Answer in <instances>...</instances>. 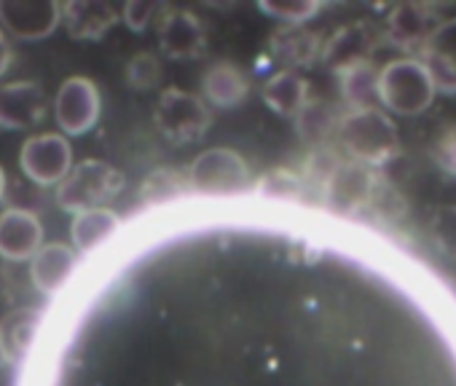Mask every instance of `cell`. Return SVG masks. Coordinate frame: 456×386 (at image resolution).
<instances>
[{"mask_svg":"<svg viewBox=\"0 0 456 386\" xmlns=\"http://www.w3.org/2000/svg\"><path fill=\"white\" fill-rule=\"evenodd\" d=\"M336 137L341 148L352 156V161L365 164L370 169L389 164L400 153V134L395 121L373 108V110H346L338 118Z\"/></svg>","mask_w":456,"mask_h":386,"instance_id":"cell-1","label":"cell"},{"mask_svg":"<svg viewBox=\"0 0 456 386\" xmlns=\"http://www.w3.org/2000/svg\"><path fill=\"white\" fill-rule=\"evenodd\" d=\"M124 185L126 177L118 166L100 158H86L76 164L68 172V177L57 185V205L73 215L84 210H97L100 205L116 199Z\"/></svg>","mask_w":456,"mask_h":386,"instance_id":"cell-2","label":"cell"},{"mask_svg":"<svg viewBox=\"0 0 456 386\" xmlns=\"http://www.w3.org/2000/svg\"><path fill=\"white\" fill-rule=\"evenodd\" d=\"M435 94V84L419 60H392L379 70V102L397 116L424 113Z\"/></svg>","mask_w":456,"mask_h":386,"instance_id":"cell-3","label":"cell"},{"mask_svg":"<svg viewBox=\"0 0 456 386\" xmlns=\"http://www.w3.org/2000/svg\"><path fill=\"white\" fill-rule=\"evenodd\" d=\"M188 190L199 197H237L253 182L248 161L232 148H209L199 153L185 172Z\"/></svg>","mask_w":456,"mask_h":386,"instance_id":"cell-4","label":"cell"},{"mask_svg":"<svg viewBox=\"0 0 456 386\" xmlns=\"http://www.w3.org/2000/svg\"><path fill=\"white\" fill-rule=\"evenodd\" d=\"M153 121H156V129L169 142L185 145V142H196L207 134V129L212 124V110L199 94L172 86L159 94Z\"/></svg>","mask_w":456,"mask_h":386,"instance_id":"cell-5","label":"cell"},{"mask_svg":"<svg viewBox=\"0 0 456 386\" xmlns=\"http://www.w3.org/2000/svg\"><path fill=\"white\" fill-rule=\"evenodd\" d=\"M376 182H379L376 169L349 158L336 166V172L328 177V182L322 185L320 193H322V202L330 213L352 218L368 207L373 190H376Z\"/></svg>","mask_w":456,"mask_h":386,"instance_id":"cell-6","label":"cell"},{"mask_svg":"<svg viewBox=\"0 0 456 386\" xmlns=\"http://www.w3.org/2000/svg\"><path fill=\"white\" fill-rule=\"evenodd\" d=\"M20 166L36 185H60L73 169V148L60 132L36 134L25 140L20 150Z\"/></svg>","mask_w":456,"mask_h":386,"instance_id":"cell-7","label":"cell"},{"mask_svg":"<svg viewBox=\"0 0 456 386\" xmlns=\"http://www.w3.org/2000/svg\"><path fill=\"white\" fill-rule=\"evenodd\" d=\"M100 108H102V100H100L94 81L84 76L68 78L54 97V118H57V126L62 129L60 134L65 137L86 134L97 124Z\"/></svg>","mask_w":456,"mask_h":386,"instance_id":"cell-8","label":"cell"},{"mask_svg":"<svg viewBox=\"0 0 456 386\" xmlns=\"http://www.w3.org/2000/svg\"><path fill=\"white\" fill-rule=\"evenodd\" d=\"M0 25L20 41H44L60 28L57 0H0Z\"/></svg>","mask_w":456,"mask_h":386,"instance_id":"cell-9","label":"cell"},{"mask_svg":"<svg viewBox=\"0 0 456 386\" xmlns=\"http://www.w3.org/2000/svg\"><path fill=\"white\" fill-rule=\"evenodd\" d=\"M381 33L368 25V22H352L344 25L341 30H336L320 52V60L325 68H330L333 73H344L354 65H365L370 62L373 52L379 49Z\"/></svg>","mask_w":456,"mask_h":386,"instance_id":"cell-10","label":"cell"},{"mask_svg":"<svg viewBox=\"0 0 456 386\" xmlns=\"http://www.w3.org/2000/svg\"><path fill=\"white\" fill-rule=\"evenodd\" d=\"M49 113V97L36 81H14L0 86V129H36Z\"/></svg>","mask_w":456,"mask_h":386,"instance_id":"cell-11","label":"cell"},{"mask_svg":"<svg viewBox=\"0 0 456 386\" xmlns=\"http://www.w3.org/2000/svg\"><path fill=\"white\" fill-rule=\"evenodd\" d=\"M159 46L169 60H193L204 54L207 33L196 14L167 9L159 20Z\"/></svg>","mask_w":456,"mask_h":386,"instance_id":"cell-12","label":"cell"},{"mask_svg":"<svg viewBox=\"0 0 456 386\" xmlns=\"http://www.w3.org/2000/svg\"><path fill=\"white\" fill-rule=\"evenodd\" d=\"M419 52L435 92L456 94V20H443Z\"/></svg>","mask_w":456,"mask_h":386,"instance_id":"cell-13","label":"cell"},{"mask_svg":"<svg viewBox=\"0 0 456 386\" xmlns=\"http://www.w3.org/2000/svg\"><path fill=\"white\" fill-rule=\"evenodd\" d=\"M44 247V226L38 215L22 207H12L0 215V258L22 263Z\"/></svg>","mask_w":456,"mask_h":386,"instance_id":"cell-14","label":"cell"},{"mask_svg":"<svg viewBox=\"0 0 456 386\" xmlns=\"http://www.w3.org/2000/svg\"><path fill=\"white\" fill-rule=\"evenodd\" d=\"M440 25V20L435 17V9L427 4H400L389 12L387 22H384V33L381 41H389V46L397 49H421L424 41L432 36V30Z\"/></svg>","mask_w":456,"mask_h":386,"instance_id":"cell-15","label":"cell"},{"mask_svg":"<svg viewBox=\"0 0 456 386\" xmlns=\"http://www.w3.org/2000/svg\"><path fill=\"white\" fill-rule=\"evenodd\" d=\"M78 269V253L65 242H49L30 258V279L46 298H57Z\"/></svg>","mask_w":456,"mask_h":386,"instance_id":"cell-16","label":"cell"},{"mask_svg":"<svg viewBox=\"0 0 456 386\" xmlns=\"http://www.w3.org/2000/svg\"><path fill=\"white\" fill-rule=\"evenodd\" d=\"M41 306H20L0 317V359L6 365H22L41 333Z\"/></svg>","mask_w":456,"mask_h":386,"instance_id":"cell-17","label":"cell"},{"mask_svg":"<svg viewBox=\"0 0 456 386\" xmlns=\"http://www.w3.org/2000/svg\"><path fill=\"white\" fill-rule=\"evenodd\" d=\"M121 14L105 0H68L60 4V25L76 41H100L118 25Z\"/></svg>","mask_w":456,"mask_h":386,"instance_id":"cell-18","label":"cell"},{"mask_svg":"<svg viewBox=\"0 0 456 386\" xmlns=\"http://www.w3.org/2000/svg\"><path fill=\"white\" fill-rule=\"evenodd\" d=\"M201 92H204V102L220 110L237 108L248 100L250 94V81L248 76L232 65V62H215L212 68H207V73L201 76Z\"/></svg>","mask_w":456,"mask_h":386,"instance_id":"cell-19","label":"cell"},{"mask_svg":"<svg viewBox=\"0 0 456 386\" xmlns=\"http://www.w3.org/2000/svg\"><path fill=\"white\" fill-rule=\"evenodd\" d=\"M121 215L108 210V207H97V210H84L73 218L70 223V239H73V250L78 255H89L94 250H100L105 242L116 239L121 231Z\"/></svg>","mask_w":456,"mask_h":386,"instance_id":"cell-20","label":"cell"},{"mask_svg":"<svg viewBox=\"0 0 456 386\" xmlns=\"http://www.w3.org/2000/svg\"><path fill=\"white\" fill-rule=\"evenodd\" d=\"M322 38L306 28H280L272 36V54L288 68H309L320 60Z\"/></svg>","mask_w":456,"mask_h":386,"instance_id":"cell-21","label":"cell"},{"mask_svg":"<svg viewBox=\"0 0 456 386\" xmlns=\"http://www.w3.org/2000/svg\"><path fill=\"white\" fill-rule=\"evenodd\" d=\"M264 102L288 118H296V113L309 102V81L301 78L296 70H280L266 78L264 84Z\"/></svg>","mask_w":456,"mask_h":386,"instance_id":"cell-22","label":"cell"},{"mask_svg":"<svg viewBox=\"0 0 456 386\" xmlns=\"http://www.w3.org/2000/svg\"><path fill=\"white\" fill-rule=\"evenodd\" d=\"M338 113L330 102L325 100H309L298 113H296V132L298 137L312 145V148H325L328 140L338 129Z\"/></svg>","mask_w":456,"mask_h":386,"instance_id":"cell-23","label":"cell"},{"mask_svg":"<svg viewBox=\"0 0 456 386\" xmlns=\"http://www.w3.org/2000/svg\"><path fill=\"white\" fill-rule=\"evenodd\" d=\"M338 86H341V100L349 105V110L379 108V70L370 62L338 73Z\"/></svg>","mask_w":456,"mask_h":386,"instance_id":"cell-24","label":"cell"},{"mask_svg":"<svg viewBox=\"0 0 456 386\" xmlns=\"http://www.w3.org/2000/svg\"><path fill=\"white\" fill-rule=\"evenodd\" d=\"M185 190H188V182L177 172L159 169V172L148 174L145 182H142V202L151 205V207H161V205H169V202L180 199Z\"/></svg>","mask_w":456,"mask_h":386,"instance_id":"cell-25","label":"cell"},{"mask_svg":"<svg viewBox=\"0 0 456 386\" xmlns=\"http://www.w3.org/2000/svg\"><path fill=\"white\" fill-rule=\"evenodd\" d=\"M258 9L285 28H304V22L322 12V4L317 0H264Z\"/></svg>","mask_w":456,"mask_h":386,"instance_id":"cell-26","label":"cell"},{"mask_svg":"<svg viewBox=\"0 0 456 386\" xmlns=\"http://www.w3.org/2000/svg\"><path fill=\"white\" fill-rule=\"evenodd\" d=\"M256 190L264 199H277V202H304L306 193V182L301 180V174H293L288 169H277L272 174H266L264 180H258Z\"/></svg>","mask_w":456,"mask_h":386,"instance_id":"cell-27","label":"cell"},{"mask_svg":"<svg viewBox=\"0 0 456 386\" xmlns=\"http://www.w3.org/2000/svg\"><path fill=\"white\" fill-rule=\"evenodd\" d=\"M427 234L445 258L456 261V205L437 207L427 223Z\"/></svg>","mask_w":456,"mask_h":386,"instance_id":"cell-28","label":"cell"},{"mask_svg":"<svg viewBox=\"0 0 456 386\" xmlns=\"http://www.w3.org/2000/svg\"><path fill=\"white\" fill-rule=\"evenodd\" d=\"M161 76H164V68H161V60L151 52H142V54H134L129 62H126V84L137 92H148V89H156L161 84Z\"/></svg>","mask_w":456,"mask_h":386,"instance_id":"cell-29","label":"cell"},{"mask_svg":"<svg viewBox=\"0 0 456 386\" xmlns=\"http://www.w3.org/2000/svg\"><path fill=\"white\" fill-rule=\"evenodd\" d=\"M365 210L376 213V218H381V221H400L408 207H405V199L400 197V190L392 182L379 177L376 190H373V197Z\"/></svg>","mask_w":456,"mask_h":386,"instance_id":"cell-30","label":"cell"},{"mask_svg":"<svg viewBox=\"0 0 456 386\" xmlns=\"http://www.w3.org/2000/svg\"><path fill=\"white\" fill-rule=\"evenodd\" d=\"M341 161H344V158H338V153L330 150L328 145H325V148H314L312 156H309V161H306V166H304V177H301V180L322 190V185L328 182V177L336 172V166H338Z\"/></svg>","mask_w":456,"mask_h":386,"instance_id":"cell-31","label":"cell"},{"mask_svg":"<svg viewBox=\"0 0 456 386\" xmlns=\"http://www.w3.org/2000/svg\"><path fill=\"white\" fill-rule=\"evenodd\" d=\"M167 6H159V4H151V0H129L121 12V20L129 30L134 33H142L159 14H164Z\"/></svg>","mask_w":456,"mask_h":386,"instance_id":"cell-32","label":"cell"},{"mask_svg":"<svg viewBox=\"0 0 456 386\" xmlns=\"http://www.w3.org/2000/svg\"><path fill=\"white\" fill-rule=\"evenodd\" d=\"M435 156L440 161L443 169H448L451 174H456V132H448L437 140L435 145Z\"/></svg>","mask_w":456,"mask_h":386,"instance_id":"cell-33","label":"cell"},{"mask_svg":"<svg viewBox=\"0 0 456 386\" xmlns=\"http://www.w3.org/2000/svg\"><path fill=\"white\" fill-rule=\"evenodd\" d=\"M12 60H14L12 41H9V36L4 30H0V78H4V73L12 68Z\"/></svg>","mask_w":456,"mask_h":386,"instance_id":"cell-34","label":"cell"},{"mask_svg":"<svg viewBox=\"0 0 456 386\" xmlns=\"http://www.w3.org/2000/svg\"><path fill=\"white\" fill-rule=\"evenodd\" d=\"M4 193H6V172L0 166V199H4Z\"/></svg>","mask_w":456,"mask_h":386,"instance_id":"cell-35","label":"cell"}]
</instances>
